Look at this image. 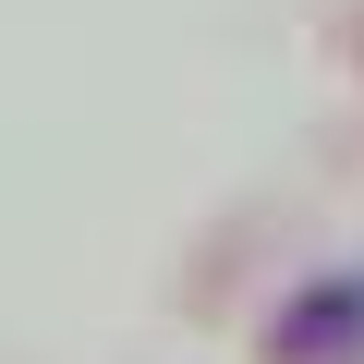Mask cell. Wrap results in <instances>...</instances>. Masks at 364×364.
<instances>
[]
</instances>
